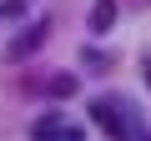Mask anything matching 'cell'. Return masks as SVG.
Masks as SVG:
<instances>
[{
  "label": "cell",
  "mask_w": 151,
  "mask_h": 141,
  "mask_svg": "<svg viewBox=\"0 0 151 141\" xmlns=\"http://www.w3.org/2000/svg\"><path fill=\"white\" fill-rule=\"evenodd\" d=\"M91 116H96V126H101L111 141H146L141 126H136L131 101H121V96H101V101H91Z\"/></svg>",
  "instance_id": "obj_1"
},
{
  "label": "cell",
  "mask_w": 151,
  "mask_h": 141,
  "mask_svg": "<svg viewBox=\"0 0 151 141\" xmlns=\"http://www.w3.org/2000/svg\"><path fill=\"white\" fill-rule=\"evenodd\" d=\"M40 45H45V25L35 20V25H25V30H20V35L5 45V60H10V65H20V60H25V55H35Z\"/></svg>",
  "instance_id": "obj_2"
},
{
  "label": "cell",
  "mask_w": 151,
  "mask_h": 141,
  "mask_svg": "<svg viewBox=\"0 0 151 141\" xmlns=\"http://www.w3.org/2000/svg\"><path fill=\"white\" fill-rule=\"evenodd\" d=\"M111 20H116V0H96V5H91V30H96V35H106V30H111Z\"/></svg>",
  "instance_id": "obj_4"
},
{
  "label": "cell",
  "mask_w": 151,
  "mask_h": 141,
  "mask_svg": "<svg viewBox=\"0 0 151 141\" xmlns=\"http://www.w3.org/2000/svg\"><path fill=\"white\" fill-rule=\"evenodd\" d=\"M70 91H76V76H70V70H65V76H50V81H45V96H55V101H60V96H70Z\"/></svg>",
  "instance_id": "obj_5"
},
{
  "label": "cell",
  "mask_w": 151,
  "mask_h": 141,
  "mask_svg": "<svg viewBox=\"0 0 151 141\" xmlns=\"http://www.w3.org/2000/svg\"><path fill=\"white\" fill-rule=\"evenodd\" d=\"M146 81H151V76H146Z\"/></svg>",
  "instance_id": "obj_6"
},
{
  "label": "cell",
  "mask_w": 151,
  "mask_h": 141,
  "mask_svg": "<svg viewBox=\"0 0 151 141\" xmlns=\"http://www.w3.org/2000/svg\"><path fill=\"white\" fill-rule=\"evenodd\" d=\"M30 136H35V141H81V126H60L55 116H40V121L30 126Z\"/></svg>",
  "instance_id": "obj_3"
}]
</instances>
